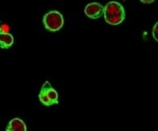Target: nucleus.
Returning <instances> with one entry per match:
<instances>
[{"label":"nucleus","mask_w":158,"mask_h":131,"mask_svg":"<svg viewBox=\"0 0 158 131\" xmlns=\"http://www.w3.org/2000/svg\"><path fill=\"white\" fill-rule=\"evenodd\" d=\"M104 17L106 22L112 26H118L124 21L126 12L123 6L116 1H111L105 6Z\"/></svg>","instance_id":"f257e3e1"},{"label":"nucleus","mask_w":158,"mask_h":131,"mask_svg":"<svg viewBox=\"0 0 158 131\" xmlns=\"http://www.w3.org/2000/svg\"><path fill=\"white\" fill-rule=\"evenodd\" d=\"M43 25L48 31L57 32L64 25V18L60 11H50L43 16Z\"/></svg>","instance_id":"f03ea898"},{"label":"nucleus","mask_w":158,"mask_h":131,"mask_svg":"<svg viewBox=\"0 0 158 131\" xmlns=\"http://www.w3.org/2000/svg\"><path fill=\"white\" fill-rule=\"evenodd\" d=\"M39 99L45 107H50L59 104V96L57 91L53 88L48 81H46L41 86L39 93Z\"/></svg>","instance_id":"7ed1b4c3"},{"label":"nucleus","mask_w":158,"mask_h":131,"mask_svg":"<svg viewBox=\"0 0 158 131\" xmlns=\"http://www.w3.org/2000/svg\"><path fill=\"white\" fill-rule=\"evenodd\" d=\"M104 10H105V6H103L99 3L93 2L85 6V13L89 19H97L104 15Z\"/></svg>","instance_id":"20e7f679"},{"label":"nucleus","mask_w":158,"mask_h":131,"mask_svg":"<svg viewBox=\"0 0 158 131\" xmlns=\"http://www.w3.org/2000/svg\"><path fill=\"white\" fill-rule=\"evenodd\" d=\"M6 131H27V125L21 119L16 117L8 122Z\"/></svg>","instance_id":"39448f33"},{"label":"nucleus","mask_w":158,"mask_h":131,"mask_svg":"<svg viewBox=\"0 0 158 131\" xmlns=\"http://www.w3.org/2000/svg\"><path fill=\"white\" fill-rule=\"evenodd\" d=\"M13 36L11 34H0V49H10L13 44Z\"/></svg>","instance_id":"423d86ee"},{"label":"nucleus","mask_w":158,"mask_h":131,"mask_svg":"<svg viewBox=\"0 0 158 131\" xmlns=\"http://www.w3.org/2000/svg\"><path fill=\"white\" fill-rule=\"evenodd\" d=\"M11 27L6 23L0 21V34H9Z\"/></svg>","instance_id":"0eeeda50"},{"label":"nucleus","mask_w":158,"mask_h":131,"mask_svg":"<svg viewBox=\"0 0 158 131\" xmlns=\"http://www.w3.org/2000/svg\"><path fill=\"white\" fill-rule=\"evenodd\" d=\"M152 34L154 39L158 42V21L154 25V27L152 29Z\"/></svg>","instance_id":"6e6552de"},{"label":"nucleus","mask_w":158,"mask_h":131,"mask_svg":"<svg viewBox=\"0 0 158 131\" xmlns=\"http://www.w3.org/2000/svg\"><path fill=\"white\" fill-rule=\"evenodd\" d=\"M140 1L145 5H149V4H152L153 2H155L156 0H140Z\"/></svg>","instance_id":"1a4fd4ad"}]
</instances>
